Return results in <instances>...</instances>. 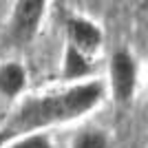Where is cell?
Wrapping results in <instances>:
<instances>
[{"mask_svg":"<svg viewBox=\"0 0 148 148\" xmlns=\"http://www.w3.org/2000/svg\"><path fill=\"white\" fill-rule=\"evenodd\" d=\"M106 95V84L91 77L75 84H64L58 91L27 97L11 117V122L2 128V133L7 135V139H11L16 135L33 130H47L49 126L77 122L99 108Z\"/></svg>","mask_w":148,"mask_h":148,"instance_id":"6da1fadb","label":"cell"},{"mask_svg":"<svg viewBox=\"0 0 148 148\" xmlns=\"http://www.w3.org/2000/svg\"><path fill=\"white\" fill-rule=\"evenodd\" d=\"M139 88V64L130 49H115L108 60V82L106 93L119 108H128L135 102Z\"/></svg>","mask_w":148,"mask_h":148,"instance_id":"7a4b0ae2","label":"cell"},{"mask_svg":"<svg viewBox=\"0 0 148 148\" xmlns=\"http://www.w3.org/2000/svg\"><path fill=\"white\" fill-rule=\"evenodd\" d=\"M49 0H16L9 13L7 33L13 44H27L38 36Z\"/></svg>","mask_w":148,"mask_h":148,"instance_id":"3957f363","label":"cell"},{"mask_svg":"<svg viewBox=\"0 0 148 148\" xmlns=\"http://www.w3.org/2000/svg\"><path fill=\"white\" fill-rule=\"evenodd\" d=\"M64 31H66V44L84 51L88 56H95L104 44L102 27L86 16H69L64 20Z\"/></svg>","mask_w":148,"mask_h":148,"instance_id":"277c9868","label":"cell"},{"mask_svg":"<svg viewBox=\"0 0 148 148\" xmlns=\"http://www.w3.org/2000/svg\"><path fill=\"white\" fill-rule=\"evenodd\" d=\"M95 64H93V56L84 53V51L75 49L71 44H64L62 51V62H60V82L64 84H75V82H84L93 77Z\"/></svg>","mask_w":148,"mask_h":148,"instance_id":"5b68a950","label":"cell"},{"mask_svg":"<svg viewBox=\"0 0 148 148\" xmlns=\"http://www.w3.org/2000/svg\"><path fill=\"white\" fill-rule=\"evenodd\" d=\"M27 69L20 62L11 60L0 64V95L5 99H18L27 88Z\"/></svg>","mask_w":148,"mask_h":148,"instance_id":"8992f818","label":"cell"},{"mask_svg":"<svg viewBox=\"0 0 148 148\" xmlns=\"http://www.w3.org/2000/svg\"><path fill=\"white\" fill-rule=\"evenodd\" d=\"M69 148H113V139L108 130L88 126V128H82L75 133Z\"/></svg>","mask_w":148,"mask_h":148,"instance_id":"52a82bcc","label":"cell"},{"mask_svg":"<svg viewBox=\"0 0 148 148\" xmlns=\"http://www.w3.org/2000/svg\"><path fill=\"white\" fill-rule=\"evenodd\" d=\"M2 148H53V139L44 130H33V133L11 137Z\"/></svg>","mask_w":148,"mask_h":148,"instance_id":"ba28073f","label":"cell"},{"mask_svg":"<svg viewBox=\"0 0 148 148\" xmlns=\"http://www.w3.org/2000/svg\"><path fill=\"white\" fill-rule=\"evenodd\" d=\"M7 142H9V139H7V135H5V133H2V130H0V148L5 146Z\"/></svg>","mask_w":148,"mask_h":148,"instance_id":"9c48e42d","label":"cell"},{"mask_svg":"<svg viewBox=\"0 0 148 148\" xmlns=\"http://www.w3.org/2000/svg\"><path fill=\"white\" fill-rule=\"evenodd\" d=\"M139 9H142V11H148V0H142V5H139Z\"/></svg>","mask_w":148,"mask_h":148,"instance_id":"30bf717a","label":"cell"}]
</instances>
